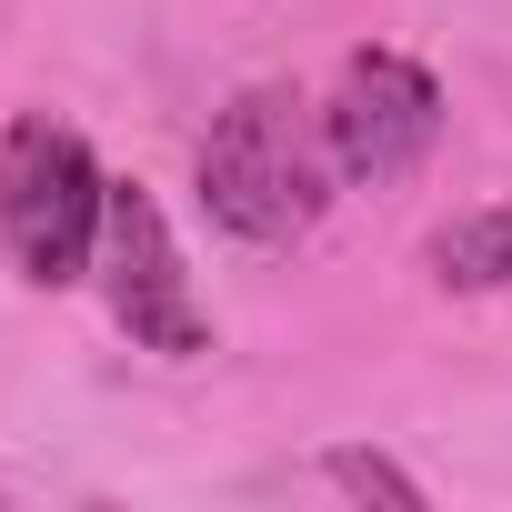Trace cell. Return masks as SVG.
Instances as JSON below:
<instances>
[{
  "instance_id": "cell-5",
  "label": "cell",
  "mask_w": 512,
  "mask_h": 512,
  "mask_svg": "<svg viewBox=\"0 0 512 512\" xmlns=\"http://www.w3.org/2000/svg\"><path fill=\"white\" fill-rule=\"evenodd\" d=\"M422 272H432L442 292H482V302H512V201L452 211V221L422 241Z\"/></svg>"
},
{
  "instance_id": "cell-4",
  "label": "cell",
  "mask_w": 512,
  "mask_h": 512,
  "mask_svg": "<svg viewBox=\"0 0 512 512\" xmlns=\"http://www.w3.org/2000/svg\"><path fill=\"white\" fill-rule=\"evenodd\" d=\"M322 131H332L342 181H362V191L412 181V171L432 161V141H442V81H432L412 51L362 41V51H342V71H332V91H322Z\"/></svg>"
},
{
  "instance_id": "cell-6",
  "label": "cell",
  "mask_w": 512,
  "mask_h": 512,
  "mask_svg": "<svg viewBox=\"0 0 512 512\" xmlns=\"http://www.w3.org/2000/svg\"><path fill=\"white\" fill-rule=\"evenodd\" d=\"M322 482L352 492V502H392V512H422V502H432L422 472H402L392 452H362V442H332V452H322Z\"/></svg>"
},
{
  "instance_id": "cell-1",
  "label": "cell",
  "mask_w": 512,
  "mask_h": 512,
  "mask_svg": "<svg viewBox=\"0 0 512 512\" xmlns=\"http://www.w3.org/2000/svg\"><path fill=\"white\" fill-rule=\"evenodd\" d=\"M191 191L211 211V231H231L241 251H292L322 231L332 191H342V161H332V131H322V101H302L292 81H241L201 151H191Z\"/></svg>"
},
{
  "instance_id": "cell-2",
  "label": "cell",
  "mask_w": 512,
  "mask_h": 512,
  "mask_svg": "<svg viewBox=\"0 0 512 512\" xmlns=\"http://www.w3.org/2000/svg\"><path fill=\"white\" fill-rule=\"evenodd\" d=\"M101 211H111V171L61 111H11L0 121V262L31 292L91 282Z\"/></svg>"
},
{
  "instance_id": "cell-3",
  "label": "cell",
  "mask_w": 512,
  "mask_h": 512,
  "mask_svg": "<svg viewBox=\"0 0 512 512\" xmlns=\"http://www.w3.org/2000/svg\"><path fill=\"white\" fill-rule=\"evenodd\" d=\"M111 322L131 332V352H161V362H201L211 352V312L181 272V241L161 221V201L141 181H111V211H101V262H91Z\"/></svg>"
}]
</instances>
